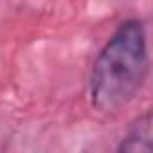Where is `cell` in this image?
Here are the masks:
<instances>
[{
    "instance_id": "cell-2",
    "label": "cell",
    "mask_w": 153,
    "mask_h": 153,
    "mask_svg": "<svg viewBox=\"0 0 153 153\" xmlns=\"http://www.w3.org/2000/svg\"><path fill=\"white\" fill-rule=\"evenodd\" d=\"M119 153H151L153 151V115L144 112L139 115L121 137L117 148Z\"/></svg>"
},
{
    "instance_id": "cell-1",
    "label": "cell",
    "mask_w": 153,
    "mask_h": 153,
    "mask_svg": "<svg viewBox=\"0 0 153 153\" xmlns=\"http://www.w3.org/2000/svg\"><path fill=\"white\" fill-rule=\"evenodd\" d=\"M148 34L139 18L123 20L101 47L88 78L90 106L103 115L119 114L146 85Z\"/></svg>"
}]
</instances>
